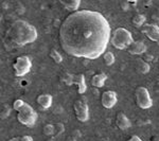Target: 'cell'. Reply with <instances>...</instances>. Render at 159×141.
I'll list each match as a JSON object with an SVG mask.
<instances>
[{"label": "cell", "instance_id": "6da1fadb", "mask_svg": "<svg viewBox=\"0 0 159 141\" xmlns=\"http://www.w3.org/2000/svg\"><path fill=\"white\" fill-rule=\"evenodd\" d=\"M111 28L102 13L79 10L69 14L58 30L61 48L74 57L96 60L106 52Z\"/></svg>", "mask_w": 159, "mask_h": 141}, {"label": "cell", "instance_id": "7a4b0ae2", "mask_svg": "<svg viewBox=\"0 0 159 141\" xmlns=\"http://www.w3.org/2000/svg\"><path fill=\"white\" fill-rule=\"evenodd\" d=\"M38 32L34 25L22 19H17L7 31V38L16 46H25L37 39Z\"/></svg>", "mask_w": 159, "mask_h": 141}, {"label": "cell", "instance_id": "3957f363", "mask_svg": "<svg viewBox=\"0 0 159 141\" xmlns=\"http://www.w3.org/2000/svg\"><path fill=\"white\" fill-rule=\"evenodd\" d=\"M110 43L116 49L124 50L129 49L133 43H134V38H133L132 33L127 29L122 27H119L112 32L111 37H110Z\"/></svg>", "mask_w": 159, "mask_h": 141}, {"label": "cell", "instance_id": "277c9868", "mask_svg": "<svg viewBox=\"0 0 159 141\" xmlns=\"http://www.w3.org/2000/svg\"><path fill=\"white\" fill-rule=\"evenodd\" d=\"M37 119V112L32 106L28 103H25L24 106L17 111V120L19 123L25 126H32L35 124Z\"/></svg>", "mask_w": 159, "mask_h": 141}, {"label": "cell", "instance_id": "5b68a950", "mask_svg": "<svg viewBox=\"0 0 159 141\" xmlns=\"http://www.w3.org/2000/svg\"><path fill=\"white\" fill-rule=\"evenodd\" d=\"M32 61L28 55H20L15 58L13 63V70L16 76H25L31 71Z\"/></svg>", "mask_w": 159, "mask_h": 141}, {"label": "cell", "instance_id": "8992f818", "mask_svg": "<svg viewBox=\"0 0 159 141\" xmlns=\"http://www.w3.org/2000/svg\"><path fill=\"white\" fill-rule=\"evenodd\" d=\"M135 99L137 106L141 109H148L153 106V100L151 98V94L148 88L143 86H139L136 88Z\"/></svg>", "mask_w": 159, "mask_h": 141}, {"label": "cell", "instance_id": "52a82bcc", "mask_svg": "<svg viewBox=\"0 0 159 141\" xmlns=\"http://www.w3.org/2000/svg\"><path fill=\"white\" fill-rule=\"evenodd\" d=\"M73 109L76 119L80 122H86L89 119V107L84 99H78L73 103Z\"/></svg>", "mask_w": 159, "mask_h": 141}, {"label": "cell", "instance_id": "ba28073f", "mask_svg": "<svg viewBox=\"0 0 159 141\" xmlns=\"http://www.w3.org/2000/svg\"><path fill=\"white\" fill-rule=\"evenodd\" d=\"M141 32L159 46V27L155 24H145L140 29Z\"/></svg>", "mask_w": 159, "mask_h": 141}, {"label": "cell", "instance_id": "9c48e42d", "mask_svg": "<svg viewBox=\"0 0 159 141\" xmlns=\"http://www.w3.org/2000/svg\"><path fill=\"white\" fill-rule=\"evenodd\" d=\"M117 93L112 90H106L101 96V103L105 108H112L117 103Z\"/></svg>", "mask_w": 159, "mask_h": 141}, {"label": "cell", "instance_id": "30bf717a", "mask_svg": "<svg viewBox=\"0 0 159 141\" xmlns=\"http://www.w3.org/2000/svg\"><path fill=\"white\" fill-rule=\"evenodd\" d=\"M129 54L133 55H140L145 53L147 51V45L143 40H134V43L130 45V47L127 49Z\"/></svg>", "mask_w": 159, "mask_h": 141}, {"label": "cell", "instance_id": "8fae6325", "mask_svg": "<svg viewBox=\"0 0 159 141\" xmlns=\"http://www.w3.org/2000/svg\"><path fill=\"white\" fill-rule=\"evenodd\" d=\"M116 124L120 130H125L130 127V121L127 116L123 112H119L116 117Z\"/></svg>", "mask_w": 159, "mask_h": 141}, {"label": "cell", "instance_id": "7c38bea8", "mask_svg": "<svg viewBox=\"0 0 159 141\" xmlns=\"http://www.w3.org/2000/svg\"><path fill=\"white\" fill-rule=\"evenodd\" d=\"M134 66L137 70V72H139L141 74H147L150 72V64L147 61H144L143 58H136Z\"/></svg>", "mask_w": 159, "mask_h": 141}, {"label": "cell", "instance_id": "4fadbf2b", "mask_svg": "<svg viewBox=\"0 0 159 141\" xmlns=\"http://www.w3.org/2000/svg\"><path fill=\"white\" fill-rule=\"evenodd\" d=\"M52 96L48 93H42L37 97L36 101L37 104L42 107L43 109H48L52 105Z\"/></svg>", "mask_w": 159, "mask_h": 141}, {"label": "cell", "instance_id": "5bb4252c", "mask_svg": "<svg viewBox=\"0 0 159 141\" xmlns=\"http://www.w3.org/2000/svg\"><path fill=\"white\" fill-rule=\"evenodd\" d=\"M74 85L78 86V92L80 94H83L87 90V85L84 74H74Z\"/></svg>", "mask_w": 159, "mask_h": 141}, {"label": "cell", "instance_id": "9a60e30c", "mask_svg": "<svg viewBox=\"0 0 159 141\" xmlns=\"http://www.w3.org/2000/svg\"><path fill=\"white\" fill-rule=\"evenodd\" d=\"M107 79V75L104 72H100L97 73L92 76L91 79V85L93 87H97V88H101V87L104 86V83Z\"/></svg>", "mask_w": 159, "mask_h": 141}, {"label": "cell", "instance_id": "2e32d148", "mask_svg": "<svg viewBox=\"0 0 159 141\" xmlns=\"http://www.w3.org/2000/svg\"><path fill=\"white\" fill-rule=\"evenodd\" d=\"M60 3L65 7L66 10H68V11H71V12H76L79 11V7L81 6V1L80 0H68V1H63V0H61Z\"/></svg>", "mask_w": 159, "mask_h": 141}, {"label": "cell", "instance_id": "e0dca14e", "mask_svg": "<svg viewBox=\"0 0 159 141\" xmlns=\"http://www.w3.org/2000/svg\"><path fill=\"white\" fill-rule=\"evenodd\" d=\"M145 20H147V18H145L144 15L136 14V15H134V17L132 18V24L134 25V27L140 28V29H141V28L145 25Z\"/></svg>", "mask_w": 159, "mask_h": 141}, {"label": "cell", "instance_id": "ac0fdd59", "mask_svg": "<svg viewBox=\"0 0 159 141\" xmlns=\"http://www.w3.org/2000/svg\"><path fill=\"white\" fill-rule=\"evenodd\" d=\"M61 80L67 86L74 85V74H71L69 72H64L61 76Z\"/></svg>", "mask_w": 159, "mask_h": 141}, {"label": "cell", "instance_id": "d6986e66", "mask_svg": "<svg viewBox=\"0 0 159 141\" xmlns=\"http://www.w3.org/2000/svg\"><path fill=\"white\" fill-rule=\"evenodd\" d=\"M103 60H104V63L106 66H111L115 64L116 57H115V55L112 52H110V51H106V52L103 54Z\"/></svg>", "mask_w": 159, "mask_h": 141}, {"label": "cell", "instance_id": "ffe728a7", "mask_svg": "<svg viewBox=\"0 0 159 141\" xmlns=\"http://www.w3.org/2000/svg\"><path fill=\"white\" fill-rule=\"evenodd\" d=\"M49 55L56 64H61V61H63V57H61V55L60 54V52L56 51L55 49H51L50 52H49Z\"/></svg>", "mask_w": 159, "mask_h": 141}, {"label": "cell", "instance_id": "44dd1931", "mask_svg": "<svg viewBox=\"0 0 159 141\" xmlns=\"http://www.w3.org/2000/svg\"><path fill=\"white\" fill-rule=\"evenodd\" d=\"M25 103V102L24 101V100L21 99H16L14 102H13V109L14 111H18L20 108H21L22 106H24V104Z\"/></svg>", "mask_w": 159, "mask_h": 141}, {"label": "cell", "instance_id": "7402d4cb", "mask_svg": "<svg viewBox=\"0 0 159 141\" xmlns=\"http://www.w3.org/2000/svg\"><path fill=\"white\" fill-rule=\"evenodd\" d=\"M54 132H55V126H54V125H52V124H48V125H46V126L43 127V133H45V134H47V135H51V134H53Z\"/></svg>", "mask_w": 159, "mask_h": 141}, {"label": "cell", "instance_id": "603a6c76", "mask_svg": "<svg viewBox=\"0 0 159 141\" xmlns=\"http://www.w3.org/2000/svg\"><path fill=\"white\" fill-rule=\"evenodd\" d=\"M19 140L20 141H33V138L31 136H28V135H24L21 137H19Z\"/></svg>", "mask_w": 159, "mask_h": 141}, {"label": "cell", "instance_id": "cb8c5ba5", "mask_svg": "<svg viewBox=\"0 0 159 141\" xmlns=\"http://www.w3.org/2000/svg\"><path fill=\"white\" fill-rule=\"evenodd\" d=\"M126 141H143V140L141 139L140 137H138L137 135H134V136H132V137H130L129 139L126 140Z\"/></svg>", "mask_w": 159, "mask_h": 141}, {"label": "cell", "instance_id": "d4e9b609", "mask_svg": "<svg viewBox=\"0 0 159 141\" xmlns=\"http://www.w3.org/2000/svg\"><path fill=\"white\" fill-rule=\"evenodd\" d=\"M7 141H20L19 138H11V139H9Z\"/></svg>", "mask_w": 159, "mask_h": 141}, {"label": "cell", "instance_id": "484cf974", "mask_svg": "<svg viewBox=\"0 0 159 141\" xmlns=\"http://www.w3.org/2000/svg\"><path fill=\"white\" fill-rule=\"evenodd\" d=\"M155 89H156V90H157V91H159V83H158V84H156Z\"/></svg>", "mask_w": 159, "mask_h": 141}, {"label": "cell", "instance_id": "4316f807", "mask_svg": "<svg viewBox=\"0 0 159 141\" xmlns=\"http://www.w3.org/2000/svg\"><path fill=\"white\" fill-rule=\"evenodd\" d=\"M49 141H51V140H49Z\"/></svg>", "mask_w": 159, "mask_h": 141}]
</instances>
